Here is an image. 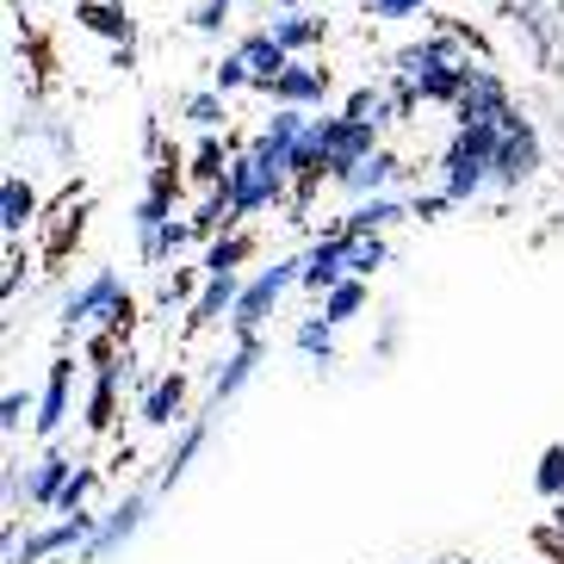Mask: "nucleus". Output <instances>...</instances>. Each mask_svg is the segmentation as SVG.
Segmentation results:
<instances>
[{
  "label": "nucleus",
  "mask_w": 564,
  "mask_h": 564,
  "mask_svg": "<svg viewBox=\"0 0 564 564\" xmlns=\"http://www.w3.org/2000/svg\"><path fill=\"white\" fill-rule=\"evenodd\" d=\"M471 56H484L478 32H471V25H441L434 37L403 44V51L391 56V75H403L429 106H453L465 94V68H471Z\"/></svg>",
  "instance_id": "f257e3e1"
},
{
  "label": "nucleus",
  "mask_w": 564,
  "mask_h": 564,
  "mask_svg": "<svg viewBox=\"0 0 564 564\" xmlns=\"http://www.w3.org/2000/svg\"><path fill=\"white\" fill-rule=\"evenodd\" d=\"M497 143H502V124H459L447 137V150H441V193L453 205L497 186Z\"/></svg>",
  "instance_id": "f03ea898"
},
{
  "label": "nucleus",
  "mask_w": 564,
  "mask_h": 564,
  "mask_svg": "<svg viewBox=\"0 0 564 564\" xmlns=\"http://www.w3.org/2000/svg\"><path fill=\"white\" fill-rule=\"evenodd\" d=\"M131 323H137V304H131V292H124V280H118L112 267H100L87 285H75L63 299V329L68 335H131Z\"/></svg>",
  "instance_id": "7ed1b4c3"
},
{
  "label": "nucleus",
  "mask_w": 564,
  "mask_h": 564,
  "mask_svg": "<svg viewBox=\"0 0 564 564\" xmlns=\"http://www.w3.org/2000/svg\"><path fill=\"white\" fill-rule=\"evenodd\" d=\"M87 354H94V391H87V429L106 434L118 422V391L131 379V348L118 354V335H87Z\"/></svg>",
  "instance_id": "20e7f679"
},
{
  "label": "nucleus",
  "mask_w": 564,
  "mask_h": 564,
  "mask_svg": "<svg viewBox=\"0 0 564 564\" xmlns=\"http://www.w3.org/2000/svg\"><path fill=\"white\" fill-rule=\"evenodd\" d=\"M292 285H304V254H285V261L261 267L254 280H242V299H236V316H230L236 335H261V323L280 311V299Z\"/></svg>",
  "instance_id": "39448f33"
},
{
  "label": "nucleus",
  "mask_w": 564,
  "mask_h": 564,
  "mask_svg": "<svg viewBox=\"0 0 564 564\" xmlns=\"http://www.w3.org/2000/svg\"><path fill=\"white\" fill-rule=\"evenodd\" d=\"M502 124V143H497V193H521V186L546 167V150H540V131H533V118L521 106L497 118Z\"/></svg>",
  "instance_id": "423d86ee"
},
{
  "label": "nucleus",
  "mask_w": 564,
  "mask_h": 564,
  "mask_svg": "<svg viewBox=\"0 0 564 564\" xmlns=\"http://www.w3.org/2000/svg\"><path fill=\"white\" fill-rule=\"evenodd\" d=\"M224 186H230V199H236V212H242V217L280 212V205L292 199V181H285V174H273V167H261V162H254V150H249V143H236Z\"/></svg>",
  "instance_id": "0eeeda50"
},
{
  "label": "nucleus",
  "mask_w": 564,
  "mask_h": 564,
  "mask_svg": "<svg viewBox=\"0 0 564 564\" xmlns=\"http://www.w3.org/2000/svg\"><path fill=\"white\" fill-rule=\"evenodd\" d=\"M94 528H100V514H63V521H51V528H32L25 540H19V552L7 564H51L63 558V552H82L87 540H94Z\"/></svg>",
  "instance_id": "6e6552de"
},
{
  "label": "nucleus",
  "mask_w": 564,
  "mask_h": 564,
  "mask_svg": "<svg viewBox=\"0 0 564 564\" xmlns=\"http://www.w3.org/2000/svg\"><path fill=\"white\" fill-rule=\"evenodd\" d=\"M509 106H514L509 100V82H502L497 68L478 56V63L465 68V94L453 100V118H459V124H497Z\"/></svg>",
  "instance_id": "1a4fd4ad"
},
{
  "label": "nucleus",
  "mask_w": 564,
  "mask_h": 564,
  "mask_svg": "<svg viewBox=\"0 0 564 564\" xmlns=\"http://www.w3.org/2000/svg\"><path fill=\"white\" fill-rule=\"evenodd\" d=\"M372 150H384L379 143V124H366V118H348V112H323V155H329V181L335 174H348L354 162H366Z\"/></svg>",
  "instance_id": "9d476101"
},
{
  "label": "nucleus",
  "mask_w": 564,
  "mask_h": 564,
  "mask_svg": "<svg viewBox=\"0 0 564 564\" xmlns=\"http://www.w3.org/2000/svg\"><path fill=\"white\" fill-rule=\"evenodd\" d=\"M410 181H415V167L403 162L398 150H372L366 162H354L348 174H335V186H341V193H354V199H372V193H403Z\"/></svg>",
  "instance_id": "9b49d317"
},
{
  "label": "nucleus",
  "mask_w": 564,
  "mask_h": 564,
  "mask_svg": "<svg viewBox=\"0 0 564 564\" xmlns=\"http://www.w3.org/2000/svg\"><path fill=\"white\" fill-rule=\"evenodd\" d=\"M143 514H150V497L143 490H131V497L118 502L112 514H100V528H94V540L82 546V564H106L124 540H137V528H143Z\"/></svg>",
  "instance_id": "f8f14e48"
},
{
  "label": "nucleus",
  "mask_w": 564,
  "mask_h": 564,
  "mask_svg": "<svg viewBox=\"0 0 564 564\" xmlns=\"http://www.w3.org/2000/svg\"><path fill=\"white\" fill-rule=\"evenodd\" d=\"M341 280H348V230L335 224V230H323L311 249H304V292L323 299V292L341 285Z\"/></svg>",
  "instance_id": "ddd939ff"
},
{
  "label": "nucleus",
  "mask_w": 564,
  "mask_h": 564,
  "mask_svg": "<svg viewBox=\"0 0 564 564\" xmlns=\"http://www.w3.org/2000/svg\"><path fill=\"white\" fill-rule=\"evenodd\" d=\"M236 299H242V273H205L199 299L186 304V329L199 335V329H212V323H230Z\"/></svg>",
  "instance_id": "4468645a"
},
{
  "label": "nucleus",
  "mask_w": 564,
  "mask_h": 564,
  "mask_svg": "<svg viewBox=\"0 0 564 564\" xmlns=\"http://www.w3.org/2000/svg\"><path fill=\"white\" fill-rule=\"evenodd\" d=\"M236 51L249 56V68H254V82H249V94H267V100H273V87H280V75H285V68L299 63V56L285 51L280 37L267 32V25H261V32H249V37H242V44H236Z\"/></svg>",
  "instance_id": "2eb2a0df"
},
{
  "label": "nucleus",
  "mask_w": 564,
  "mask_h": 564,
  "mask_svg": "<svg viewBox=\"0 0 564 564\" xmlns=\"http://www.w3.org/2000/svg\"><path fill=\"white\" fill-rule=\"evenodd\" d=\"M403 217H415V199H403V193H372V199H354V212H348V224H341V230L384 236V230H398Z\"/></svg>",
  "instance_id": "dca6fc26"
},
{
  "label": "nucleus",
  "mask_w": 564,
  "mask_h": 564,
  "mask_svg": "<svg viewBox=\"0 0 564 564\" xmlns=\"http://www.w3.org/2000/svg\"><path fill=\"white\" fill-rule=\"evenodd\" d=\"M186 391H193V384H186V372L155 379L150 391H143V403H137V422H143V429H174V422L186 415Z\"/></svg>",
  "instance_id": "f3484780"
},
{
  "label": "nucleus",
  "mask_w": 564,
  "mask_h": 564,
  "mask_svg": "<svg viewBox=\"0 0 564 564\" xmlns=\"http://www.w3.org/2000/svg\"><path fill=\"white\" fill-rule=\"evenodd\" d=\"M254 366H261V335H242L236 354H230V360H217V372H212V410H224V403L254 379Z\"/></svg>",
  "instance_id": "a211bd4d"
},
{
  "label": "nucleus",
  "mask_w": 564,
  "mask_h": 564,
  "mask_svg": "<svg viewBox=\"0 0 564 564\" xmlns=\"http://www.w3.org/2000/svg\"><path fill=\"white\" fill-rule=\"evenodd\" d=\"M68 398H75V360H56L51 379H44V398H37V415H32V429L44 434V441L68 422Z\"/></svg>",
  "instance_id": "6ab92c4d"
},
{
  "label": "nucleus",
  "mask_w": 564,
  "mask_h": 564,
  "mask_svg": "<svg viewBox=\"0 0 564 564\" xmlns=\"http://www.w3.org/2000/svg\"><path fill=\"white\" fill-rule=\"evenodd\" d=\"M32 224H37V186L25 181V174H7V181H0V236L19 242Z\"/></svg>",
  "instance_id": "aec40b11"
},
{
  "label": "nucleus",
  "mask_w": 564,
  "mask_h": 564,
  "mask_svg": "<svg viewBox=\"0 0 564 564\" xmlns=\"http://www.w3.org/2000/svg\"><path fill=\"white\" fill-rule=\"evenodd\" d=\"M329 100V68H316V63H292L280 75V87H273V106H323Z\"/></svg>",
  "instance_id": "412c9836"
},
{
  "label": "nucleus",
  "mask_w": 564,
  "mask_h": 564,
  "mask_svg": "<svg viewBox=\"0 0 564 564\" xmlns=\"http://www.w3.org/2000/svg\"><path fill=\"white\" fill-rule=\"evenodd\" d=\"M75 19H82L94 37H106V44H131V37H137L131 13H124V0H82V7H75Z\"/></svg>",
  "instance_id": "4be33fe9"
},
{
  "label": "nucleus",
  "mask_w": 564,
  "mask_h": 564,
  "mask_svg": "<svg viewBox=\"0 0 564 564\" xmlns=\"http://www.w3.org/2000/svg\"><path fill=\"white\" fill-rule=\"evenodd\" d=\"M205 441H212V429H205V422H186V429H181V441L167 447L162 471H155V490H174V484H181L186 471H193V459L205 453Z\"/></svg>",
  "instance_id": "5701e85b"
},
{
  "label": "nucleus",
  "mask_w": 564,
  "mask_h": 564,
  "mask_svg": "<svg viewBox=\"0 0 564 564\" xmlns=\"http://www.w3.org/2000/svg\"><path fill=\"white\" fill-rule=\"evenodd\" d=\"M242 224V212H236V199H230V186L217 181V186H205V199H199V212H193V230H199V242H217L224 230H236Z\"/></svg>",
  "instance_id": "b1692460"
},
{
  "label": "nucleus",
  "mask_w": 564,
  "mask_h": 564,
  "mask_svg": "<svg viewBox=\"0 0 564 564\" xmlns=\"http://www.w3.org/2000/svg\"><path fill=\"white\" fill-rule=\"evenodd\" d=\"M267 32L280 37L285 51L292 56H304V51H316V44H323V37H329V19H316V13H285V19H267Z\"/></svg>",
  "instance_id": "393cba45"
},
{
  "label": "nucleus",
  "mask_w": 564,
  "mask_h": 564,
  "mask_svg": "<svg viewBox=\"0 0 564 564\" xmlns=\"http://www.w3.org/2000/svg\"><path fill=\"white\" fill-rule=\"evenodd\" d=\"M75 465L82 459H68V453H44V459L32 465V502L37 509H56V497H63L68 478H75Z\"/></svg>",
  "instance_id": "a878e982"
},
{
  "label": "nucleus",
  "mask_w": 564,
  "mask_h": 564,
  "mask_svg": "<svg viewBox=\"0 0 564 564\" xmlns=\"http://www.w3.org/2000/svg\"><path fill=\"white\" fill-rule=\"evenodd\" d=\"M82 230H87V199H75V193H68L63 212L51 217V230H44V254H51V261H63V254L82 242Z\"/></svg>",
  "instance_id": "bb28decb"
},
{
  "label": "nucleus",
  "mask_w": 564,
  "mask_h": 564,
  "mask_svg": "<svg viewBox=\"0 0 564 564\" xmlns=\"http://www.w3.org/2000/svg\"><path fill=\"white\" fill-rule=\"evenodd\" d=\"M230 155H236V143H224L217 131H205V137H199V150H193V162H186V181L217 186L224 174H230Z\"/></svg>",
  "instance_id": "cd10ccee"
},
{
  "label": "nucleus",
  "mask_w": 564,
  "mask_h": 564,
  "mask_svg": "<svg viewBox=\"0 0 564 564\" xmlns=\"http://www.w3.org/2000/svg\"><path fill=\"white\" fill-rule=\"evenodd\" d=\"M186 242H199V230H193V217H167L162 230L150 236V242H137L143 249V261L150 267H167V261H181V249Z\"/></svg>",
  "instance_id": "c85d7f7f"
},
{
  "label": "nucleus",
  "mask_w": 564,
  "mask_h": 564,
  "mask_svg": "<svg viewBox=\"0 0 564 564\" xmlns=\"http://www.w3.org/2000/svg\"><path fill=\"white\" fill-rule=\"evenodd\" d=\"M292 341H299V354H304V360H316V366H329V360H335V323H329L323 311L304 316L299 329H292Z\"/></svg>",
  "instance_id": "c756f323"
},
{
  "label": "nucleus",
  "mask_w": 564,
  "mask_h": 564,
  "mask_svg": "<svg viewBox=\"0 0 564 564\" xmlns=\"http://www.w3.org/2000/svg\"><path fill=\"white\" fill-rule=\"evenodd\" d=\"M360 311H366V280H360V273H348L341 285H329V292H323V316H329L335 329H341V323H354Z\"/></svg>",
  "instance_id": "7c9ffc66"
},
{
  "label": "nucleus",
  "mask_w": 564,
  "mask_h": 564,
  "mask_svg": "<svg viewBox=\"0 0 564 564\" xmlns=\"http://www.w3.org/2000/svg\"><path fill=\"white\" fill-rule=\"evenodd\" d=\"M341 112L348 118H366V124H398V106H391V94H384V87H354L348 100H341Z\"/></svg>",
  "instance_id": "2f4dec72"
},
{
  "label": "nucleus",
  "mask_w": 564,
  "mask_h": 564,
  "mask_svg": "<svg viewBox=\"0 0 564 564\" xmlns=\"http://www.w3.org/2000/svg\"><path fill=\"white\" fill-rule=\"evenodd\" d=\"M249 254H254L249 236H242V230H224L212 249H205V267H199V273H236V267L249 261Z\"/></svg>",
  "instance_id": "473e14b6"
},
{
  "label": "nucleus",
  "mask_w": 564,
  "mask_h": 564,
  "mask_svg": "<svg viewBox=\"0 0 564 564\" xmlns=\"http://www.w3.org/2000/svg\"><path fill=\"white\" fill-rule=\"evenodd\" d=\"M384 261H391V242H384V236H354V230H348V273L372 280Z\"/></svg>",
  "instance_id": "72a5a7b5"
},
{
  "label": "nucleus",
  "mask_w": 564,
  "mask_h": 564,
  "mask_svg": "<svg viewBox=\"0 0 564 564\" xmlns=\"http://www.w3.org/2000/svg\"><path fill=\"white\" fill-rule=\"evenodd\" d=\"M181 112L193 118L199 131H224V124H230V106H224V94H217V87H199V94H186Z\"/></svg>",
  "instance_id": "f704fd0d"
},
{
  "label": "nucleus",
  "mask_w": 564,
  "mask_h": 564,
  "mask_svg": "<svg viewBox=\"0 0 564 564\" xmlns=\"http://www.w3.org/2000/svg\"><path fill=\"white\" fill-rule=\"evenodd\" d=\"M94 490H100V465H87V459H82V465H75V478H68V490L56 497V514H82Z\"/></svg>",
  "instance_id": "c9c22d12"
},
{
  "label": "nucleus",
  "mask_w": 564,
  "mask_h": 564,
  "mask_svg": "<svg viewBox=\"0 0 564 564\" xmlns=\"http://www.w3.org/2000/svg\"><path fill=\"white\" fill-rule=\"evenodd\" d=\"M249 82H254V68H249V56H242V51H230V56H224V63L212 68V87H217V94H224V100H230V94H242V87H249Z\"/></svg>",
  "instance_id": "e433bc0d"
},
{
  "label": "nucleus",
  "mask_w": 564,
  "mask_h": 564,
  "mask_svg": "<svg viewBox=\"0 0 564 564\" xmlns=\"http://www.w3.org/2000/svg\"><path fill=\"white\" fill-rule=\"evenodd\" d=\"M199 285H205V273H193V267H181V273H167V280H162V292H155V304H162V311H174V304H193V299H199Z\"/></svg>",
  "instance_id": "4c0bfd02"
},
{
  "label": "nucleus",
  "mask_w": 564,
  "mask_h": 564,
  "mask_svg": "<svg viewBox=\"0 0 564 564\" xmlns=\"http://www.w3.org/2000/svg\"><path fill=\"white\" fill-rule=\"evenodd\" d=\"M230 13H236V0H199L186 25H193L199 37H224V25H230Z\"/></svg>",
  "instance_id": "58836bf2"
},
{
  "label": "nucleus",
  "mask_w": 564,
  "mask_h": 564,
  "mask_svg": "<svg viewBox=\"0 0 564 564\" xmlns=\"http://www.w3.org/2000/svg\"><path fill=\"white\" fill-rule=\"evenodd\" d=\"M533 484H540V497L564 502V447H546L540 465H533Z\"/></svg>",
  "instance_id": "ea45409f"
},
{
  "label": "nucleus",
  "mask_w": 564,
  "mask_h": 564,
  "mask_svg": "<svg viewBox=\"0 0 564 564\" xmlns=\"http://www.w3.org/2000/svg\"><path fill=\"white\" fill-rule=\"evenodd\" d=\"M514 25H528V32H533V51L552 56V37H558V25H552L540 7H514Z\"/></svg>",
  "instance_id": "a19ab883"
},
{
  "label": "nucleus",
  "mask_w": 564,
  "mask_h": 564,
  "mask_svg": "<svg viewBox=\"0 0 564 564\" xmlns=\"http://www.w3.org/2000/svg\"><path fill=\"white\" fill-rule=\"evenodd\" d=\"M434 13V0H366V19H422Z\"/></svg>",
  "instance_id": "79ce46f5"
},
{
  "label": "nucleus",
  "mask_w": 564,
  "mask_h": 564,
  "mask_svg": "<svg viewBox=\"0 0 564 564\" xmlns=\"http://www.w3.org/2000/svg\"><path fill=\"white\" fill-rule=\"evenodd\" d=\"M25 415H32V398H25V391H7V398H0V434L13 441V434L25 429Z\"/></svg>",
  "instance_id": "37998d69"
},
{
  "label": "nucleus",
  "mask_w": 564,
  "mask_h": 564,
  "mask_svg": "<svg viewBox=\"0 0 564 564\" xmlns=\"http://www.w3.org/2000/svg\"><path fill=\"white\" fill-rule=\"evenodd\" d=\"M533 546L546 552V564H564V514H552V521L533 528Z\"/></svg>",
  "instance_id": "c03bdc74"
},
{
  "label": "nucleus",
  "mask_w": 564,
  "mask_h": 564,
  "mask_svg": "<svg viewBox=\"0 0 564 564\" xmlns=\"http://www.w3.org/2000/svg\"><path fill=\"white\" fill-rule=\"evenodd\" d=\"M19 285H25V254H19V242H7V273H0V299L13 304Z\"/></svg>",
  "instance_id": "a18cd8bd"
},
{
  "label": "nucleus",
  "mask_w": 564,
  "mask_h": 564,
  "mask_svg": "<svg viewBox=\"0 0 564 564\" xmlns=\"http://www.w3.org/2000/svg\"><path fill=\"white\" fill-rule=\"evenodd\" d=\"M384 94H391V106H398V118H415V106H422V94H415V87L403 82V75H391V82H384Z\"/></svg>",
  "instance_id": "49530a36"
},
{
  "label": "nucleus",
  "mask_w": 564,
  "mask_h": 564,
  "mask_svg": "<svg viewBox=\"0 0 564 564\" xmlns=\"http://www.w3.org/2000/svg\"><path fill=\"white\" fill-rule=\"evenodd\" d=\"M447 193H415V217H422V224H434V217H441V212H447Z\"/></svg>",
  "instance_id": "de8ad7c7"
},
{
  "label": "nucleus",
  "mask_w": 564,
  "mask_h": 564,
  "mask_svg": "<svg viewBox=\"0 0 564 564\" xmlns=\"http://www.w3.org/2000/svg\"><path fill=\"white\" fill-rule=\"evenodd\" d=\"M384 354H398V316H384V329H379V360Z\"/></svg>",
  "instance_id": "09e8293b"
},
{
  "label": "nucleus",
  "mask_w": 564,
  "mask_h": 564,
  "mask_svg": "<svg viewBox=\"0 0 564 564\" xmlns=\"http://www.w3.org/2000/svg\"><path fill=\"white\" fill-rule=\"evenodd\" d=\"M273 7H280V13H299V7H304V0H273Z\"/></svg>",
  "instance_id": "8fccbe9b"
}]
</instances>
